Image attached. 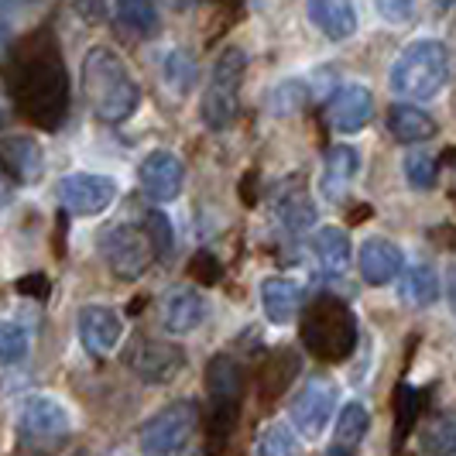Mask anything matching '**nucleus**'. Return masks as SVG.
Segmentation results:
<instances>
[{
  "label": "nucleus",
  "instance_id": "f257e3e1",
  "mask_svg": "<svg viewBox=\"0 0 456 456\" xmlns=\"http://www.w3.org/2000/svg\"><path fill=\"white\" fill-rule=\"evenodd\" d=\"M83 93L96 117L107 124L127 120L141 103V86H137L134 72L107 45L90 48V55L83 59Z\"/></svg>",
  "mask_w": 456,
  "mask_h": 456
},
{
  "label": "nucleus",
  "instance_id": "f03ea898",
  "mask_svg": "<svg viewBox=\"0 0 456 456\" xmlns=\"http://www.w3.org/2000/svg\"><path fill=\"white\" fill-rule=\"evenodd\" d=\"M446 79H450V48L436 38H419L409 48H402V55L388 72L391 90L409 103L439 96Z\"/></svg>",
  "mask_w": 456,
  "mask_h": 456
},
{
  "label": "nucleus",
  "instance_id": "7ed1b4c3",
  "mask_svg": "<svg viewBox=\"0 0 456 456\" xmlns=\"http://www.w3.org/2000/svg\"><path fill=\"white\" fill-rule=\"evenodd\" d=\"M244 72H248V52L237 45H230L209 76V86L203 90V103H200V114L209 131H227L230 124L237 120L240 110V83H244Z\"/></svg>",
  "mask_w": 456,
  "mask_h": 456
},
{
  "label": "nucleus",
  "instance_id": "20e7f679",
  "mask_svg": "<svg viewBox=\"0 0 456 456\" xmlns=\"http://www.w3.org/2000/svg\"><path fill=\"white\" fill-rule=\"evenodd\" d=\"M196 422H200V409L196 402H172L159 409L148 422H141L137 429V446L144 456H175L185 443L196 433Z\"/></svg>",
  "mask_w": 456,
  "mask_h": 456
},
{
  "label": "nucleus",
  "instance_id": "39448f33",
  "mask_svg": "<svg viewBox=\"0 0 456 456\" xmlns=\"http://www.w3.org/2000/svg\"><path fill=\"white\" fill-rule=\"evenodd\" d=\"M72 429V419L62 402L48 398V395H31L24 398L18 409V433L28 446L35 450H52L59 446Z\"/></svg>",
  "mask_w": 456,
  "mask_h": 456
},
{
  "label": "nucleus",
  "instance_id": "423d86ee",
  "mask_svg": "<svg viewBox=\"0 0 456 456\" xmlns=\"http://www.w3.org/2000/svg\"><path fill=\"white\" fill-rule=\"evenodd\" d=\"M103 257H107V265H110V272L117 278L134 281V278H141V274L155 265L159 248H155L151 233L144 227L124 224V227H114L103 237Z\"/></svg>",
  "mask_w": 456,
  "mask_h": 456
},
{
  "label": "nucleus",
  "instance_id": "0eeeda50",
  "mask_svg": "<svg viewBox=\"0 0 456 456\" xmlns=\"http://www.w3.org/2000/svg\"><path fill=\"white\" fill-rule=\"evenodd\" d=\"M292 426L302 439H322L326 426L337 415V385L333 381H309L305 388L292 398Z\"/></svg>",
  "mask_w": 456,
  "mask_h": 456
},
{
  "label": "nucleus",
  "instance_id": "6e6552de",
  "mask_svg": "<svg viewBox=\"0 0 456 456\" xmlns=\"http://www.w3.org/2000/svg\"><path fill=\"white\" fill-rule=\"evenodd\" d=\"M59 203L76 216H96L117 200V183L110 175H93V172H72L55 185Z\"/></svg>",
  "mask_w": 456,
  "mask_h": 456
},
{
  "label": "nucleus",
  "instance_id": "1a4fd4ad",
  "mask_svg": "<svg viewBox=\"0 0 456 456\" xmlns=\"http://www.w3.org/2000/svg\"><path fill=\"white\" fill-rule=\"evenodd\" d=\"M137 179H141V189L148 192V200H155V203H172V200H179V192H183V183H185V168L179 155H172V151H151V155H144L141 161V168H137Z\"/></svg>",
  "mask_w": 456,
  "mask_h": 456
},
{
  "label": "nucleus",
  "instance_id": "9d476101",
  "mask_svg": "<svg viewBox=\"0 0 456 456\" xmlns=\"http://www.w3.org/2000/svg\"><path fill=\"white\" fill-rule=\"evenodd\" d=\"M131 367L144 385H168L185 367V354L168 340H141L131 350Z\"/></svg>",
  "mask_w": 456,
  "mask_h": 456
},
{
  "label": "nucleus",
  "instance_id": "9b49d317",
  "mask_svg": "<svg viewBox=\"0 0 456 456\" xmlns=\"http://www.w3.org/2000/svg\"><path fill=\"white\" fill-rule=\"evenodd\" d=\"M357 268H361V278H364L367 285L381 289V285H391V281L402 278V272H405V254L388 237H370V240L361 244Z\"/></svg>",
  "mask_w": 456,
  "mask_h": 456
},
{
  "label": "nucleus",
  "instance_id": "f8f14e48",
  "mask_svg": "<svg viewBox=\"0 0 456 456\" xmlns=\"http://www.w3.org/2000/svg\"><path fill=\"white\" fill-rule=\"evenodd\" d=\"M370 117H374V96L367 86L361 83H346L337 96H333V103H330V124L340 131V134H357V131H364L367 124H370Z\"/></svg>",
  "mask_w": 456,
  "mask_h": 456
},
{
  "label": "nucleus",
  "instance_id": "ddd939ff",
  "mask_svg": "<svg viewBox=\"0 0 456 456\" xmlns=\"http://www.w3.org/2000/svg\"><path fill=\"white\" fill-rule=\"evenodd\" d=\"M79 340L83 346L90 350L93 357H100V354H110L120 337H124V320L117 316L114 309H107V305H86L83 313H79Z\"/></svg>",
  "mask_w": 456,
  "mask_h": 456
},
{
  "label": "nucleus",
  "instance_id": "4468645a",
  "mask_svg": "<svg viewBox=\"0 0 456 456\" xmlns=\"http://www.w3.org/2000/svg\"><path fill=\"white\" fill-rule=\"evenodd\" d=\"M361 175V151L354 144H333L322 159V200L326 203H337L343 192L350 189V183Z\"/></svg>",
  "mask_w": 456,
  "mask_h": 456
},
{
  "label": "nucleus",
  "instance_id": "2eb2a0df",
  "mask_svg": "<svg viewBox=\"0 0 456 456\" xmlns=\"http://www.w3.org/2000/svg\"><path fill=\"white\" fill-rule=\"evenodd\" d=\"M0 161L21 179V183H38L45 172V151L35 137L28 134H4L0 137Z\"/></svg>",
  "mask_w": 456,
  "mask_h": 456
},
{
  "label": "nucleus",
  "instance_id": "dca6fc26",
  "mask_svg": "<svg viewBox=\"0 0 456 456\" xmlns=\"http://www.w3.org/2000/svg\"><path fill=\"white\" fill-rule=\"evenodd\" d=\"M206 320V298L196 289H175L161 305V322L168 333L185 337L192 330H200Z\"/></svg>",
  "mask_w": 456,
  "mask_h": 456
},
{
  "label": "nucleus",
  "instance_id": "f3484780",
  "mask_svg": "<svg viewBox=\"0 0 456 456\" xmlns=\"http://www.w3.org/2000/svg\"><path fill=\"white\" fill-rule=\"evenodd\" d=\"M309 18L330 42H346L350 35H357V11L346 0H313Z\"/></svg>",
  "mask_w": 456,
  "mask_h": 456
},
{
  "label": "nucleus",
  "instance_id": "a211bd4d",
  "mask_svg": "<svg viewBox=\"0 0 456 456\" xmlns=\"http://www.w3.org/2000/svg\"><path fill=\"white\" fill-rule=\"evenodd\" d=\"M298 302H302V296H298L296 281H289V278H265L261 281V309L274 326H289L296 320Z\"/></svg>",
  "mask_w": 456,
  "mask_h": 456
},
{
  "label": "nucleus",
  "instance_id": "6ab92c4d",
  "mask_svg": "<svg viewBox=\"0 0 456 456\" xmlns=\"http://www.w3.org/2000/svg\"><path fill=\"white\" fill-rule=\"evenodd\" d=\"M388 131L402 144H422L436 137V120L426 110H419L415 103H395L388 110Z\"/></svg>",
  "mask_w": 456,
  "mask_h": 456
},
{
  "label": "nucleus",
  "instance_id": "aec40b11",
  "mask_svg": "<svg viewBox=\"0 0 456 456\" xmlns=\"http://www.w3.org/2000/svg\"><path fill=\"white\" fill-rule=\"evenodd\" d=\"M398 296H402V302L419 305V309L433 305L436 298H439V274H436L433 265H426V261L409 265L402 272V278H398Z\"/></svg>",
  "mask_w": 456,
  "mask_h": 456
},
{
  "label": "nucleus",
  "instance_id": "412c9836",
  "mask_svg": "<svg viewBox=\"0 0 456 456\" xmlns=\"http://www.w3.org/2000/svg\"><path fill=\"white\" fill-rule=\"evenodd\" d=\"M313 254L316 265L326 274H343L350 268V237L340 227H322L313 237Z\"/></svg>",
  "mask_w": 456,
  "mask_h": 456
},
{
  "label": "nucleus",
  "instance_id": "4be33fe9",
  "mask_svg": "<svg viewBox=\"0 0 456 456\" xmlns=\"http://www.w3.org/2000/svg\"><path fill=\"white\" fill-rule=\"evenodd\" d=\"M161 79L168 83V90L179 93V96L192 90L200 83V66H196L192 52L189 48H168L165 59H161Z\"/></svg>",
  "mask_w": 456,
  "mask_h": 456
},
{
  "label": "nucleus",
  "instance_id": "5701e85b",
  "mask_svg": "<svg viewBox=\"0 0 456 456\" xmlns=\"http://www.w3.org/2000/svg\"><path fill=\"white\" fill-rule=\"evenodd\" d=\"M114 14L120 28H127L134 38H151L159 31V11L148 0H124V4H117Z\"/></svg>",
  "mask_w": 456,
  "mask_h": 456
},
{
  "label": "nucleus",
  "instance_id": "b1692460",
  "mask_svg": "<svg viewBox=\"0 0 456 456\" xmlns=\"http://www.w3.org/2000/svg\"><path fill=\"white\" fill-rule=\"evenodd\" d=\"M370 429V411L364 402H346L337 415V443L343 450H354Z\"/></svg>",
  "mask_w": 456,
  "mask_h": 456
},
{
  "label": "nucleus",
  "instance_id": "393cba45",
  "mask_svg": "<svg viewBox=\"0 0 456 456\" xmlns=\"http://www.w3.org/2000/svg\"><path fill=\"white\" fill-rule=\"evenodd\" d=\"M254 456H298V436L285 422H272L257 436Z\"/></svg>",
  "mask_w": 456,
  "mask_h": 456
},
{
  "label": "nucleus",
  "instance_id": "a878e982",
  "mask_svg": "<svg viewBox=\"0 0 456 456\" xmlns=\"http://www.w3.org/2000/svg\"><path fill=\"white\" fill-rule=\"evenodd\" d=\"M305 100H309V86H305L302 79H285V83H278L272 90V96H268V110H272L274 117H292L305 107Z\"/></svg>",
  "mask_w": 456,
  "mask_h": 456
},
{
  "label": "nucleus",
  "instance_id": "bb28decb",
  "mask_svg": "<svg viewBox=\"0 0 456 456\" xmlns=\"http://www.w3.org/2000/svg\"><path fill=\"white\" fill-rule=\"evenodd\" d=\"M419 450L426 456H456V419L433 422L419 439Z\"/></svg>",
  "mask_w": 456,
  "mask_h": 456
},
{
  "label": "nucleus",
  "instance_id": "cd10ccee",
  "mask_svg": "<svg viewBox=\"0 0 456 456\" xmlns=\"http://www.w3.org/2000/svg\"><path fill=\"white\" fill-rule=\"evenodd\" d=\"M28 346H31V340H28L24 326L0 320V367L21 364L24 357H28Z\"/></svg>",
  "mask_w": 456,
  "mask_h": 456
},
{
  "label": "nucleus",
  "instance_id": "c85d7f7f",
  "mask_svg": "<svg viewBox=\"0 0 456 456\" xmlns=\"http://www.w3.org/2000/svg\"><path fill=\"white\" fill-rule=\"evenodd\" d=\"M278 216H281V224H285L289 230H305V227H313L316 209H313V203L305 200V192L298 189V192L285 196V200L278 203Z\"/></svg>",
  "mask_w": 456,
  "mask_h": 456
},
{
  "label": "nucleus",
  "instance_id": "c756f323",
  "mask_svg": "<svg viewBox=\"0 0 456 456\" xmlns=\"http://www.w3.org/2000/svg\"><path fill=\"white\" fill-rule=\"evenodd\" d=\"M405 179L415 189H433L436 185V159L429 151H409L405 155Z\"/></svg>",
  "mask_w": 456,
  "mask_h": 456
},
{
  "label": "nucleus",
  "instance_id": "7c9ffc66",
  "mask_svg": "<svg viewBox=\"0 0 456 456\" xmlns=\"http://www.w3.org/2000/svg\"><path fill=\"white\" fill-rule=\"evenodd\" d=\"M144 230L151 233V240H155V248H159V254H168L172 251V224H168V216L165 213H159V209H151L148 216H144Z\"/></svg>",
  "mask_w": 456,
  "mask_h": 456
},
{
  "label": "nucleus",
  "instance_id": "2f4dec72",
  "mask_svg": "<svg viewBox=\"0 0 456 456\" xmlns=\"http://www.w3.org/2000/svg\"><path fill=\"white\" fill-rule=\"evenodd\" d=\"M378 14L391 24H402L415 14V7H411L409 0H378Z\"/></svg>",
  "mask_w": 456,
  "mask_h": 456
},
{
  "label": "nucleus",
  "instance_id": "473e14b6",
  "mask_svg": "<svg viewBox=\"0 0 456 456\" xmlns=\"http://www.w3.org/2000/svg\"><path fill=\"white\" fill-rule=\"evenodd\" d=\"M446 296H450V309H453V316H456V272L450 274V285H446Z\"/></svg>",
  "mask_w": 456,
  "mask_h": 456
},
{
  "label": "nucleus",
  "instance_id": "72a5a7b5",
  "mask_svg": "<svg viewBox=\"0 0 456 456\" xmlns=\"http://www.w3.org/2000/svg\"><path fill=\"white\" fill-rule=\"evenodd\" d=\"M7 45V28H4V24H0V48Z\"/></svg>",
  "mask_w": 456,
  "mask_h": 456
},
{
  "label": "nucleus",
  "instance_id": "f704fd0d",
  "mask_svg": "<svg viewBox=\"0 0 456 456\" xmlns=\"http://www.w3.org/2000/svg\"><path fill=\"white\" fill-rule=\"evenodd\" d=\"M7 200V185H4V179H0V203Z\"/></svg>",
  "mask_w": 456,
  "mask_h": 456
}]
</instances>
